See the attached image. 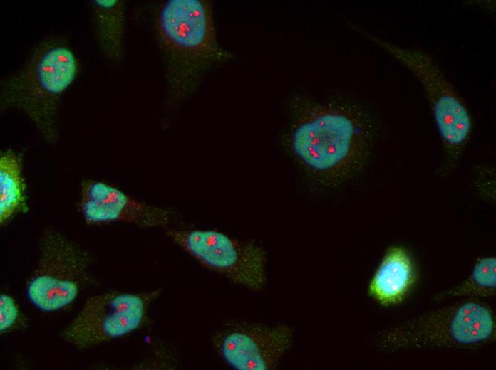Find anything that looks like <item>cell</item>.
Masks as SVG:
<instances>
[{
  "label": "cell",
  "mask_w": 496,
  "mask_h": 370,
  "mask_svg": "<svg viewBox=\"0 0 496 370\" xmlns=\"http://www.w3.org/2000/svg\"><path fill=\"white\" fill-rule=\"evenodd\" d=\"M77 208L88 225L125 222L149 228L165 226L176 218L173 211L149 204L95 179L81 181Z\"/></svg>",
  "instance_id": "obj_10"
},
{
  "label": "cell",
  "mask_w": 496,
  "mask_h": 370,
  "mask_svg": "<svg viewBox=\"0 0 496 370\" xmlns=\"http://www.w3.org/2000/svg\"><path fill=\"white\" fill-rule=\"evenodd\" d=\"M154 27L164 62L168 105L184 102L209 71L234 56L217 41L211 1H166L155 14Z\"/></svg>",
  "instance_id": "obj_1"
},
{
  "label": "cell",
  "mask_w": 496,
  "mask_h": 370,
  "mask_svg": "<svg viewBox=\"0 0 496 370\" xmlns=\"http://www.w3.org/2000/svg\"><path fill=\"white\" fill-rule=\"evenodd\" d=\"M496 290V258L482 257L477 260L466 279L443 292L434 295L433 300L443 302L455 297L487 298Z\"/></svg>",
  "instance_id": "obj_14"
},
{
  "label": "cell",
  "mask_w": 496,
  "mask_h": 370,
  "mask_svg": "<svg viewBox=\"0 0 496 370\" xmlns=\"http://www.w3.org/2000/svg\"><path fill=\"white\" fill-rule=\"evenodd\" d=\"M290 135L294 157L326 181L341 182L356 174L370 153L373 137L368 116L355 105H308Z\"/></svg>",
  "instance_id": "obj_2"
},
{
  "label": "cell",
  "mask_w": 496,
  "mask_h": 370,
  "mask_svg": "<svg viewBox=\"0 0 496 370\" xmlns=\"http://www.w3.org/2000/svg\"><path fill=\"white\" fill-rule=\"evenodd\" d=\"M78 70L75 53L64 39H43L18 70L1 78V112L21 111L46 143L56 144L61 100Z\"/></svg>",
  "instance_id": "obj_3"
},
{
  "label": "cell",
  "mask_w": 496,
  "mask_h": 370,
  "mask_svg": "<svg viewBox=\"0 0 496 370\" xmlns=\"http://www.w3.org/2000/svg\"><path fill=\"white\" fill-rule=\"evenodd\" d=\"M29 210L22 154L11 148L0 154V221L4 226Z\"/></svg>",
  "instance_id": "obj_12"
},
{
  "label": "cell",
  "mask_w": 496,
  "mask_h": 370,
  "mask_svg": "<svg viewBox=\"0 0 496 370\" xmlns=\"http://www.w3.org/2000/svg\"><path fill=\"white\" fill-rule=\"evenodd\" d=\"M407 68L419 80L428 97L447 157H459L472 128L471 116L463 100L435 59L418 48L394 45L356 28Z\"/></svg>",
  "instance_id": "obj_6"
},
{
  "label": "cell",
  "mask_w": 496,
  "mask_h": 370,
  "mask_svg": "<svg viewBox=\"0 0 496 370\" xmlns=\"http://www.w3.org/2000/svg\"><path fill=\"white\" fill-rule=\"evenodd\" d=\"M168 236L205 267L236 284L259 291L267 282L266 252L254 242L215 230L170 229Z\"/></svg>",
  "instance_id": "obj_8"
},
{
  "label": "cell",
  "mask_w": 496,
  "mask_h": 370,
  "mask_svg": "<svg viewBox=\"0 0 496 370\" xmlns=\"http://www.w3.org/2000/svg\"><path fill=\"white\" fill-rule=\"evenodd\" d=\"M88 4L95 35L102 52L110 59L120 60L123 49L125 1L91 0Z\"/></svg>",
  "instance_id": "obj_13"
},
{
  "label": "cell",
  "mask_w": 496,
  "mask_h": 370,
  "mask_svg": "<svg viewBox=\"0 0 496 370\" xmlns=\"http://www.w3.org/2000/svg\"><path fill=\"white\" fill-rule=\"evenodd\" d=\"M89 253L61 232L43 231L38 260L27 280L29 302L43 312L63 309L76 299L91 280Z\"/></svg>",
  "instance_id": "obj_5"
},
{
  "label": "cell",
  "mask_w": 496,
  "mask_h": 370,
  "mask_svg": "<svg viewBox=\"0 0 496 370\" xmlns=\"http://www.w3.org/2000/svg\"><path fill=\"white\" fill-rule=\"evenodd\" d=\"M495 337L492 307L480 299L465 298L381 332L374 345L385 352L425 348L470 349L487 344Z\"/></svg>",
  "instance_id": "obj_4"
},
{
  "label": "cell",
  "mask_w": 496,
  "mask_h": 370,
  "mask_svg": "<svg viewBox=\"0 0 496 370\" xmlns=\"http://www.w3.org/2000/svg\"><path fill=\"white\" fill-rule=\"evenodd\" d=\"M162 289L143 293L110 291L91 297L62 333L78 349L90 348L140 328Z\"/></svg>",
  "instance_id": "obj_7"
},
{
  "label": "cell",
  "mask_w": 496,
  "mask_h": 370,
  "mask_svg": "<svg viewBox=\"0 0 496 370\" xmlns=\"http://www.w3.org/2000/svg\"><path fill=\"white\" fill-rule=\"evenodd\" d=\"M25 325V319L19 305L10 295L2 293L0 297V329L8 332Z\"/></svg>",
  "instance_id": "obj_15"
},
{
  "label": "cell",
  "mask_w": 496,
  "mask_h": 370,
  "mask_svg": "<svg viewBox=\"0 0 496 370\" xmlns=\"http://www.w3.org/2000/svg\"><path fill=\"white\" fill-rule=\"evenodd\" d=\"M417 281V270L408 251L400 245L386 252L368 285L369 295L384 307L403 302Z\"/></svg>",
  "instance_id": "obj_11"
},
{
  "label": "cell",
  "mask_w": 496,
  "mask_h": 370,
  "mask_svg": "<svg viewBox=\"0 0 496 370\" xmlns=\"http://www.w3.org/2000/svg\"><path fill=\"white\" fill-rule=\"evenodd\" d=\"M293 336L292 329L285 324L233 322L215 333L212 344L233 369L269 370L277 367L291 346Z\"/></svg>",
  "instance_id": "obj_9"
}]
</instances>
